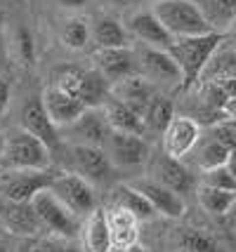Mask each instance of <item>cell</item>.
I'll return each mask as SVG.
<instances>
[{"mask_svg": "<svg viewBox=\"0 0 236 252\" xmlns=\"http://www.w3.org/2000/svg\"><path fill=\"white\" fill-rule=\"evenodd\" d=\"M203 184L227 189V191H236V177L227 170V165H220V167H213V170L203 172Z\"/></svg>", "mask_w": 236, "mask_h": 252, "instance_id": "obj_34", "label": "cell"}, {"mask_svg": "<svg viewBox=\"0 0 236 252\" xmlns=\"http://www.w3.org/2000/svg\"><path fill=\"white\" fill-rule=\"evenodd\" d=\"M133 187L144 193V198L151 203V208L156 210V215H161V217L177 220L184 215V198L180 193H175L172 189H168L166 184H161L158 179H139Z\"/></svg>", "mask_w": 236, "mask_h": 252, "instance_id": "obj_14", "label": "cell"}, {"mask_svg": "<svg viewBox=\"0 0 236 252\" xmlns=\"http://www.w3.org/2000/svg\"><path fill=\"white\" fill-rule=\"evenodd\" d=\"M222 40H225V33L220 31H208L201 35H189V38H175L168 52L182 71V88L189 90L191 85H196L201 80L210 59L220 50Z\"/></svg>", "mask_w": 236, "mask_h": 252, "instance_id": "obj_1", "label": "cell"}, {"mask_svg": "<svg viewBox=\"0 0 236 252\" xmlns=\"http://www.w3.org/2000/svg\"><path fill=\"white\" fill-rule=\"evenodd\" d=\"M88 38H90V29H88V24L83 19H71L62 29V43L71 47V50H83Z\"/></svg>", "mask_w": 236, "mask_h": 252, "instance_id": "obj_32", "label": "cell"}, {"mask_svg": "<svg viewBox=\"0 0 236 252\" xmlns=\"http://www.w3.org/2000/svg\"><path fill=\"white\" fill-rule=\"evenodd\" d=\"M67 134H73V144H90V146H101L109 137V123H106V113L104 106L101 109H85L76 121L71 123L68 127H62Z\"/></svg>", "mask_w": 236, "mask_h": 252, "instance_id": "obj_11", "label": "cell"}, {"mask_svg": "<svg viewBox=\"0 0 236 252\" xmlns=\"http://www.w3.org/2000/svg\"><path fill=\"white\" fill-rule=\"evenodd\" d=\"M31 205H34L35 215H38L40 226L47 231H52L59 238H68V241H71L80 231V217L68 208L64 200H59L50 189L35 193L34 200H31Z\"/></svg>", "mask_w": 236, "mask_h": 252, "instance_id": "obj_4", "label": "cell"}, {"mask_svg": "<svg viewBox=\"0 0 236 252\" xmlns=\"http://www.w3.org/2000/svg\"><path fill=\"white\" fill-rule=\"evenodd\" d=\"M80 80H83V71H80L78 66H62L55 76V85L59 90H64V92H68V94H76L78 97Z\"/></svg>", "mask_w": 236, "mask_h": 252, "instance_id": "obj_33", "label": "cell"}, {"mask_svg": "<svg viewBox=\"0 0 236 252\" xmlns=\"http://www.w3.org/2000/svg\"><path fill=\"white\" fill-rule=\"evenodd\" d=\"M225 165H227V170H229V172L236 177V146L232 149V151H229V158H227Z\"/></svg>", "mask_w": 236, "mask_h": 252, "instance_id": "obj_41", "label": "cell"}, {"mask_svg": "<svg viewBox=\"0 0 236 252\" xmlns=\"http://www.w3.org/2000/svg\"><path fill=\"white\" fill-rule=\"evenodd\" d=\"M236 76V50H225V52H215L210 64L205 68L203 78L208 80H222V78Z\"/></svg>", "mask_w": 236, "mask_h": 252, "instance_id": "obj_31", "label": "cell"}, {"mask_svg": "<svg viewBox=\"0 0 236 252\" xmlns=\"http://www.w3.org/2000/svg\"><path fill=\"white\" fill-rule=\"evenodd\" d=\"M128 29L135 33V38H139L144 45H151V47H161V50H168L170 45L175 43V38L168 33V29L161 24L154 10L149 12H135L128 22Z\"/></svg>", "mask_w": 236, "mask_h": 252, "instance_id": "obj_19", "label": "cell"}, {"mask_svg": "<svg viewBox=\"0 0 236 252\" xmlns=\"http://www.w3.org/2000/svg\"><path fill=\"white\" fill-rule=\"evenodd\" d=\"M113 205L116 208L128 210L130 215H135L137 220H151L156 215V210L151 208V203L144 198V193L135 189L133 184H121L113 189Z\"/></svg>", "mask_w": 236, "mask_h": 252, "instance_id": "obj_24", "label": "cell"}, {"mask_svg": "<svg viewBox=\"0 0 236 252\" xmlns=\"http://www.w3.org/2000/svg\"><path fill=\"white\" fill-rule=\"evenodd\" d=\"M213 26V31L225 33L236 19V0H191Z\"/></svg>", "mask_w": 236, "mask_h": 252, "instance_id": "obj_25", "label": "cell"}, {"mask_svg": "<svg viewBox=\"0 0 236 252\" xmlns=\"http://www.w3.org/2000/svg\"><path fill=\"white\" fill-rule=\"evenodd\" d=\"M225 33H227V38H229V40H232V43L236 45V19L232 22V26H229V29H227Z\"/></svg>", "mask_w": 236, "mask_h": 252, "instance_id": "obj_45", "label": "cell"}, {"mask_svg": "<svg viewBox=\"0 0 236 252\" xmlns=\"http://www.w3.org/2000/svg\"><path fill=\"white\" fill-rule=\"evenodd\" d=\"M111 233L106 224V210L95 208L80 224V252H111Z\"/></svg>", "mask_w": 236, "mask_h": 252, "instance_id": "obj_18", "label": "cell"}, {"mask_svg": "<svg viewBox=\"0 0 236 252\" xmlns=\"http://www.w3.org/2000/svg\"><path fill=\"white\" fill-rule=\"evenodd\" d=\"M234 125H236V123H234Z\"/></svg>", "mask_w": 236, "mask_h": 252, "instance_id": "obj_49", "label": "cell"}, {"mask_svg": "<svg viewBox=\"0 0 236 252\" xmlns=\"http://www.w3.org/2000/svg\"><path fill=\"white\" fill-rule=\"evenodd\" d=\"M71 160L80 177H85L92 187L95 184H106L113 175V163L101 146L90 144H73L71 146Z\"/></svg>", "mask_w": 236, "mask_h": 252, "instance_id": "obj_9", "label": "cell"}, {"mask_svg": "<svg viewBox=\"0 0 236 252\" xmlns=\"http://www.w3.org/2000/svg\"><path fill=\"white\" fill-rule=\"evenodd\" d=\"M222 90H225L227 97H236V76H229V78H222V80H217Z\"/></svg>", "mask_w": 236, "mask_h": 252, "instance_id": "obj_39", "label": "cell"}, {"mask_svg": "<svg viewBox=\"0 0 236 252\" xmlns=\"http://www.w3.org/2000/svg\"><path fill=\"white\" fill-rule=\"evenodd\" d=\"M95 62H97V68L104 73V78L111 85L116 80H121L125 76H133V73L139 71L135 52L128 50V45L125 47H100L95 52Z\"/></svg>", "mask_w": 236, "mask_h": 252, "instance_id": "obj_15", "label": "cell"}, {"mask_svg": "<svg viewBox=\"0 0 236 252\" xmlns=\"http://www.w3.org/2000/svg\"><path fill=\"white\" fill-rule=\"evenodd\" d=\"M59 170H0V196L14 203H31L35 193L50 189Z\"/></svg>", "mask_w": 236, "mask_h": 252, "instance_id": "obj_5", "label": "cell"}, {"mask_svg": "<svg viewBox=\"0 0 236 252\" xmlns=\"http://www.w3.org/2000/svg\"><path fill=\"white\" fill-rule=\"evenodd\" d=\"M88 0H59V5H64V7H73V10H78V7H83Z\"/></svg>", "mask_w": 236, "mask_h": 252, "instance_id": "obj_42", "label": "cell"}, {"mask_svg": "<svg viewBox=\"0 0 236 252\" xmlns=\"http://www.w3.org/2000/svg\"><path fill=\"white\" fill-rule=\"evenodd\" d=\"M0 221L14 236H29V238H34L35 233L43 229L31 203H14V200L0 203Z\"/></svg>", "mask_w": 236, "mask_h": 252, "instance_id": "obj_17", "label": "cell"}, {"mask_svg": "<svg viewBox=\"0 0 236 252\" xmlns=\"http://www.w3.org/2000/svg\"><path fill=\"white\" fill-rule=\"evenodd\" d=\"M154 14L172 38H189L213 31V26L191 0H158L154 5Z\"/></svg>", "mask_w": 236, "mask_h": 252, "instance_id": "obj_3", "label": "cell"}, {"mask_svg": "<svg viewBox=\"0 0 236 252\" xmlns=\"http://www.w3.org/2000/svg\"><path fill=\"white\" fill-rule=\"evenodd\" d=\"M104 151L111 158L113 167H137L149 158V144L142 134L111 130L104 142Z\"/></svg>", "mask_w": 236, "mask_h": 252, "instance_id": "obj_8", "label": "cell"}, {"mask_svg": "<svg viewBox=\"0 0 236 252\" xmlns=\"http://www.w3.org/2000/svg\"><path fill=\"white\" fill-rule=\"evenodd\" d=\"M156 2H158V0H156Z\"/></svg>", "mask_w": 236, "mask_h": 252, "instance_id": "obj_50", "label": "cell"}, {"mask_svg": "<svg viewBox=\"0 0 236 252\" xmlns=\"http://www.w3.org/2000/svg\"><path fill=\"white\" fill-rule=\"evenodd\" d=\"M52 167V149L34 132L14 127L5 134L0 170H47Z\"/></svg>", "mask_w": 236, "mask_h": 252, "instance_id": "obj_2", "label": "cell"}, {"mask_svg": "<svg viewBox=\"0 0 236 252\" xmlns=\"http://www.w3.org/2000/svg\"><path fill=\"white\" fill-rule=\"evenodd\" d=\"M172 118H175V106H172V101H170L168 97H163V94H154L151 101L146 104V111H144L146 132L163 134Z\"/></svg>", "mask_w": 236, "mask_h": 252, "instance_id": "obj_26", "label": "cell"}, {"mask_svg": "<svg viewBox=\"0 0 236 252\" xmlns=\"http://www.w3.org/2000/svg\"><path fill=\"white\" fill-rule=\"evenodd\" d=\"M22 127L29 132H34L35 137H40L52 151L59 149V144H62V132H59V127L52 123V118L47 116L40 97H31L22 106Z\"/></svg>", "mask_w": 236, "mask_h": 252, "instance_id": "obj_12", "label": "cell"}, {"mask_svg": "<svg viewBox=\"0 0 236 252\" xmlns=\"http://www.w3.org/2000/svg\"><path fill=\"white\" fill-rule=\"evenodd\" d=\"M154 175L161 184H166L168 189H172L175 193H189L194 189V177L177 158H170V156H161L154 165Z\"/></svg>", "mask_w": 236, "mask_h": 252, "instance_id": "obj_20", "label": "cell"}, {"mask_svg": "<svg viewBox=\"0 0 236 252\" xmlns=\"http://www.w3.org/2000/svg\"><path fill=\"white\" fill-rule=\"evenodd\" d=\"M154 94H156V92L151 88V80H146L142 73L125 76L111 85V97H116L118 101H123L125 106H130L133 111H137L142 118H144L146 104L151 101Z\"/></svg>", "mask_w": 236, "mask_h": 252, "instance_id": "obj_16", "label": "cell"}, {"mask_svg": "<svg viewBox=\"0 0 236 252\" xmlns=\"http://www.w3.org/2000/svg\"><path fill=\"white\" fill-rule=\"evenodd\" d=\"M234 203H236V191L208 187V184H203V187L199 189V205H201L205 212L215 215V217H225L227 212L234 208Z\"/></svg>", "mask_w": 236, "mask_h": 252, "instance_id": "obj_29", "label": "cell"}, {"mask_svg": "<svg viewBox=\"0 0 236 252\" xmlns=\"http://www.w3.org/2000/svg\"><path fill=\"white\" fill-rule=\"evenodd\" d=\"M227 221H229V229L236 233V203H234V208L227 212Z\"/></svg>", "mask_w": 236, "mask_h": 252, "instance_id": "obj_43", "label": "cell"}, {"mask_svg": "<svg viewBox=\"0 0 236 252\" xmlns=\"http://www.w3.org/2000/svg\"><path fill=\"white\" fill-rule=\"evenodd\" d=\"M222 116H225L229 123H236V97H229L222 106Z\"/></svg>", "mask_w": 236, "mask_h": 252, "instance_id": "obj_38", "label": "cell"}, {"mask_svg": "<svg viewBox=\"0 0 236 252\" xmlns=\"http://www.w3.org/2000/svg\"><path fill=\"white\" fill-rule=\"evenodd\" d=\"M177 245L182 252H217V243L213 236L199 229H182L177 236Z\"/></svg>", "mask_w": 236, "mask_h": 252, "instance_id": "obj_30", "label": "cell"}, {"mask_svg": "<svg viewBox=\"0 0 236 252\" xmlns=\"http://www.w3.org/2000/svg\"><path fill=\"white\" fill-rule=\"evenodd\" d=\"M139 0H113V5H118V7H135Z\"/></svg>", "mask_w": 236, "mask_h": 252, "instance_id": "obj_46", "label": "cell"}, {"mask_svg": "<svg viewBox=\"0 0 236 252\" xmlns=\"http://www.w3.org/2000/svg\"><path fill=\"white\" fill-rule=\"evenodd\" d=\"M109 97H111V83L104 78L100 68L83 71V80H80V90H78L80 101L88 109H101Z\"/></svg>", "mask_w": 236, "mask_h": 252, "instance_id": "obj_23", "label": "cell"}, {"mask_svg": "<svg viewBox=\"0 0 236 252\" xmlns=\"http://www.w3.org/2000/svg\"><path fill=\"white\" fill-rule=\"evenodd\" d=\"M19 47H22V55L24 59H34V43H31V38H29V33L19 31Z\"/></svg>", "mask_w": 236, "mask_h": 252, "instance_id": "obj_37", "label": "cell"}, {"mask_svg": "<svg viewBox=\"0 0 236 252\" xmlns=\"http://www.w3.org/2000/svg\"><path fill=\"white\" fill-rule=\"evenodd\" d=\"M194 149H196V151H194V160H196V165L201 167L203 172L225 165L227 158H229V151H232V149L225 146L220 139H215L213 134H208V137H205L201 144H196Z\"/></svg>", "mask_w": 236, "mask_h": 252, "instance_id": "obj_28", "label": "cell"}, {"mask_svg": "<svg viewBox=\"0 0 236 252\" xmlns=\"http://www.w3.org/2000/svg\"><path fill=\"white\" fill-rule=\"evenodd\" d=\"M55 252H80L73 243H68V238H59V243H57V250Z\"/></svg>", "mask_w": 236, "mask_h": 252, "instance_id": "obj_40", "label": "cell"}, {"mask_svg": "<svg viewBox=\"0 0 236 252\" xmlns=\"http://www.w3.org/2000/svg\"><path fill=\"white\" fill-rule=\"evenodd\" d=\"M0 252H12L10 248H5V245H0Z\"/></svg>", "mask_w": 236, "mask_h": 252, "instance_id": "obj_48", "label": "cell"}, {"mask_svg": "<svg viewBox=\"0 0 236 252\" xmlns=\"http://www.w3.org/2000/svg\"><path fill=\"white\" fill-rule=\"evenodd\" d=\"M135 57H137V68H139V73L146 80L158 83V85L182 88V71L168 50L142 43V47L135 52Z\"/></svg>", "mask_w": 236, "mask_h": 252, "instance_id": "obj_6", "label": "cell"}, {"mask_svg": "<svg viewBox=\"0 0 236 252\" xmlns=\"http://www.w3.org/2000/svg\"><path fill=\"white\" fill-rule=\"evenodd\" d=\"M57 243H59V236L57 238H34L24 245V252H55Z\"/></svg>", "mask_w": 236, "mask_h": 252, "instance_id": "obj_35", "label": "cell"}, {"mask_svg": "<svg viewBox=\"0 0 236 252\" xmlns=\"http://www.w3.org/2000/svg\"><path fill=\"white\" fill-rule=\"evenodd\" d=\"M104 113H106V123L111 130L118 132H133V134H146V125L144 118L133 111L130 106H125L123 101H118L116 97H109L104 104Z\"/></svg>", "mask_w": 236, "mask_h": 252, "instance_id": "obj_22", "label": "cell"}, {"mask_svg": "<svg viewBox=\"0 0 236 252\" xmlns=\"http://www.w3.org/2000/svg\"><path fill=\"white\" fill-rule=\"evenodd\" d=\"M106 224H109V233H111V243L113 250H125L128 245H133L137 241V220L135 215H130L128 210L116 208L106 210Z\"/></svg>", "mask_w": 236, "mask_h": 252, "instance_id": "obj_21", "label": "cell"}, {"mask_svg": "<svg viewBox=\"0 0 236 252\" xmlns=\"http://www.w3.org/2000/svg\"><path fill=\"white\" fill-rule=\"evenodd\" d=\"M7 106H10V83L0 76V116H5Z\"/></svg>", "mask_w": 236, "mask_h": 252, "instance_id": "obj_36", "label": "cell"}, {"mask_svg": "<svg viewBox=\"0 0 236 252\" xmlns=\"http://www.w3.org/2000/svg\"><path fill=\"white\" fill-rule=\"evenodd\" d=\"M92 38L100 47H125L128 45V35L125 29L109 14H100L92 22Z\"/></svg>", "mask_w": 236, "mask_h": 252, "instance_id": "obj_27", "label": "cell"}, {"mask_svg": "<svg viewBox=\"0 0 236 252\" xmlns=\"http://www.w3.org/2000/svg\"><path fill=\"white\" fill-rule=\"evenodd\" d=\"M50 191L59 200H64L78 217H88L92 210L97 208L95 187L78 172H59L55 177V182L50 184Z\"/></svg>", "mask_w": 236, "mask_h": 252, "instance_id": "obj_7", "label": "cell"}, {"mask_svg": "<svg viewBox=\"0 0 236 252\" xmlns=\"http://www.w3.org/2000/svg\"><path fill=\"white\" fill-rule=\"evenodd\" d=\"M161 137H163V154L182 160L201 142V125L189 116H175Z\"/></svg>", "mask_w": 236, "mask_h": 252, "instance_id": "obj_10", "label": "cell"}, {"mask_svg": "<svg viewBox=\"0 0 236 252\" xmlns=\"http://www.w3.org/2000/svg\"><path fill=\"white\" fill-rule=\"evenodd\" d=\"M123 252H149V250H146V248H144V245H142V243H133V245H128V248H125V250Z\"/></svg>", "mask_w": 236, "mask_h": 252, "instance_id": "obj_44", "label": "cell"}, {"mask_svg": "<svg viewBox=\"0 0 236 252\" xmlns=\"http://www.w3.org/2000/svg\"><path fill=\"white\" fill-rule=\"evenodd\" d=\"M2 146H5V134L0 132V160H2Z\"/></svg>", "mask_w": 236, "mask_h": 252, "instance_id": "obj_47", "label": "cell"}, {"mask_svg": "<svg viewBox=\"0 0 236 252\" xmlns=\"http://www.w3.org/2000/svg\"><path fill=\"white\" fill-rule=\"evenodd\" d=\"M40 99H43V106H45L47 116L52 118V123H55L59 130H62V127H68L83 111L88 109L76 94H68L64 90H59L57 85H50V88L43 92Z\"/></svg>", "mask_w": 236, "mask_h": 252, "instance_id": "obj_13", "label": "cell"}]
</instances>
